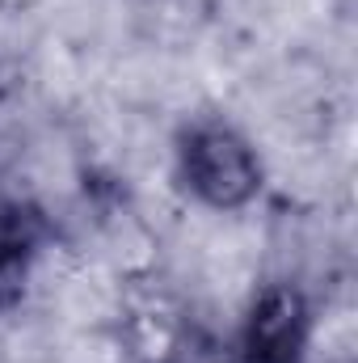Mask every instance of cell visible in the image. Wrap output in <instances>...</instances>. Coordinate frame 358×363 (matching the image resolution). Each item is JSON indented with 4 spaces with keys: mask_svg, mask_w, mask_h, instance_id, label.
<instances>
[{
    "mask_svg": "<svg viewBox=\"0 0 358 363\" xmlns=\"http://www.w3.org/2000/svg\"><path fill=\"white\" fill-rule=\"evenodd\" d=\"M181 174L190 190L215 207V211H236L245 207L258 186H262V161L253 157L249 140L236 135L224 123H202L185 135L181 144Z\"/></svg>",
    "mask_w": 358,
    "mask_h": 363,
    "instance_id": "obj_1",
    "label": "cell"
},
{
    "mask_svg": "<svg viewBox=\"0 0 358 363\" xmlns=\"http://www.w3.org/2000/svg\"><path fill=\"white\" fill-rule=\"evenodd\" d=\"M308 342V304L295 287H266L245 321V363H299Z\"/></svg>",
    "mask_w": 358,
    "mask_h": 363,
    "instance_id": "obj_2",
    "label": "cell"
},
{
    "mask_svg": "<svg viewBox=\"0 0 358 363\" xmlns=\"http://www.w3.org/2000/svg\"><path fill=\"white\" fill-rule=\"evenodd\" d=\"M38 245H42V216L21 203H4L0 207V304L21 296L30 267L38 258Z\"/></svg>",
    "mask_w": 358,
    "mask_h": 363,
    "instance_id": "obj_3",
    "label": "cell"
}]
</instances>
